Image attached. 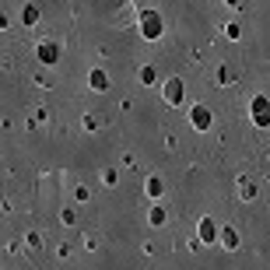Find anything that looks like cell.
Masks as SVG:
<instances>
[{"label": "cell", "instance_id": "1", "mask_svg": "<svg viewBox=\"0 0 270 270\" xmlns=\"http://www.w3.org/2000/svg\"><path fill=\"white\" fill-rule=\"evenodd\" d=\"M253 116H256L260 126L270 123V102H267V98H256V102H253Z\"/></svg>", "mask_w": 270, "mask_h": 270}, {"label": "cell", "instance_id": "2", "mask_svg": "<svg viewBox=\"0 0 270 270\" xmlns=\"http://www.w3.org/2000/svg\"><path fill=\"white\" fill-rule=\"evenodd\" d=\"M158 32H162V18H154V14H147V18H144V35H147V39H154Z\"/></svg>", "mask_w": 270, "mask_h": 270}, {"label": "cell", "instance_id": "3", "mask_svg": "<svg viewBox=\"0 0 270 270\" xmlns=\"http://www.w3.org/2000/svg\"><path fill=\"white\" fill-rule=\"evenodd\" d=\"M200 224H204V228H200V235H204V239L211 242V239L218 235V228H214V221H211V218H204V221H200Z\"/></svg>", "mask_w": 270, "mask_h": 270}, {"label": "cell", "instance_id": "4", "mask_svg": "<svg viewBox=\"0 0 270 270\" xmlns=\"http://www.w3.org/2000/svg\"><path fill=\"white\" fill-rule=\"evenodd\" d=\"M193 123L196 126H207V109H193Z\"/></svg>", "mask_w": 270, "mask_h": 270}, {"label": "cell", "instance_id": "5", "mask_svg": "<svg viewBox=\"0 0 270 270\" xmlns=\"http://www.w3.org/2000/svg\"><path fill=\"white\" fill-rule=\"evenodd\" d=\"M39 53H42V60H46V63H56V49L53 46H42Z\"/></svg>", "mask_w": 270, "mask_h": 270}, {"label": "cell", "instance_id": "6", "mask_svg": "<svg viewBox=\"0 0 270 270\" xmlns=\"http://www.w3.org/2000/svg\"><path fill=\"white\" fill-rule=\"evenodd\" d=\"M109 81H105V74H92V88H105Z\"/></svg>", "mask_w": 270, "mask_h": 270}, {"label": "cell", "instance_id": "7", "mask_svg": "<svg viewBox=\"0 0 270 270\" xmlns=\"http://www.w3.org/2000/svg\"><path fill=\"white\" fill-rule=\"evenodd\" d=\"M228 4H239V0H228Z\"/></svg>", "mask_w": 270, "mask_h": 270}]
</instances>
